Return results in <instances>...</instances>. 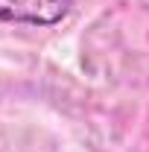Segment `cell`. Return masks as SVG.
Returning <instances> with one entry per match:
<instances>
[{
	"label": "cell",
	"mask_w": 149,
	"mask_h": 152,
	"mask_svg": "<svg viewBox=\"0 0 149 152\" xmlns=\"http://www.w3.org/2000/svg\"><path fill=\"white\" fill-rule=\"evenodd\" d=\"M73 0H0V23L53 26L67 18Z\"/></svg>",
	"instance_id": "obj_1"
}]
</instances>
